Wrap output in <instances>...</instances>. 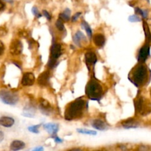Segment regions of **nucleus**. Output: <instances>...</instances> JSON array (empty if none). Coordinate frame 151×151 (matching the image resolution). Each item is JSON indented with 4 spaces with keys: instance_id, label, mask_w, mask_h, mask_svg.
<instances>
[{
    "instance_id": "nucleus-1",
    "label": "nucleus",
    "mask_w": 151,
    "mask_h": 151,
    "mask_svg": "<svg viewBox=\"0 0 151 151\" xmlns=\"http://www.w3.org/2000/svg\"><path fill=\"white\" fill-rule=\"evenodd\" d=\"M128 79L137 87L143 86L149 80V71L144 63H139L133 69Z\"/></svg>"
},
{
    "instance_id": "nucleus-2",
    "label": "nucleus",
    "mask_w": 151,
    "mask_h": 151,
    "mask_svg": "<svg viewBox=\"0 0 151 151\" xmlns=\"http://www.w3.org/2000/svg\"><path fill=\"white\" fill-rule=\"evenodd\" d=\"M86 101L82 98H78L74 100L66 109L64 117L66 120H72L80 117L83 114L85 109Z\"/></svg>"
},
{
    "instance_id": "nucleus-3",
    "label": "nucleus",
    "mask_w": 151,
    "mask_h": 151,
    "mask_svg": "<svg viewBox=\"0 0 151 151\" xmlns=\"http://www.w3.org/2000/svg\"><path fill=\"white\" fill-rule=\"evenodd\" d=\"M87 97L92 100H99L103 95V88L101 84L95 78L88 81L86 88Z\"/></svg>"
},
{
    "instance_id": "nucleus-4",
    "label": "nucleus",
    "mask_w": 151,
    "mask_h": 151,
    "mask_svg": "<svg viewBox=\"0 0 151 151\" xmlns=\"http://www.w3.org/2000/svg\"><path fill=\"white\" fill-rule=\"evenodd\" d=\"M136 112L142 116H146L151 113V103L144 97H139L134 102Z\"/></svg>"
},
{
    "instance_id": "nucleus-5",
    "label": "nucleus",
    "mask_w": 151,
    "mask_h": 151,
    "mask_svg": "<svg viewBox=\"0 0 151 151\" xmlns=\"http://www.w3.org/2000/svg\"><path fill=\"white\" fill-rule=\"evenodd\" d=\"M0 99L4 103L10 106H14L19 101L17 94L9 91H0Z\"/></svg>"
},
{
    "instance_id": "nucleus-6",
    "label": "nucleus",
    "mask_w": 151,
    "mask_h": 151,
    "mask_svg": "<svg viewBox=\"0 0 151 151\" xmlns=\"http://www.w3.org/2000/svg\"><path fill=\"white\" fill-rule=\"evenodd\" d=\"M23 50V44L19 40L15 39L12 41L10 46V52L14 55H18L21 54Z\"/></svg>"
},
{
    "instance_id": "nucleus-7",
    "label": "nucleus",
    "mask_w": 151,
    "mask_h": 151,
    "mask_svg": "<svg viewBox=\"0 0 151 151\" xmlns=\"http://www.w3.org/2000/svg\"><path fill=\"white\" fill-rule=\"evenodd\" d=\"M149 55H150V45L149 44H147L140 49L138 55V61L139 63H145Z\"/></svg>"
},
{
    "instance_id": "nucleus-8",
    "label": "nucleus",
    "mask_w": 151,
    "mask_h": 151,
    "mask_svg": "<svg viewBox=\"0 0 151 151\" xmlns=\"http://www.w3.org/2000/svg\"><path fill=\"white\" fill-rule=\"evenodd\" d=\"M61 45L60 44H53L51 47L50 60L57 61L58 59L61 55Z\"/></svg>"
},
{
    "instance_id": "nucleus-9",
    "label": "nucleus",
    "mask_w": 151,
    "mask_h": 151,
    "mask_svg": "<svg viewBox=\"0 0 151 151\" xmlns=\"http://www.w3.org/2000/svg\"><path fill=\"white\" fill-rule=\"evenodd\" d=\"M85 60L88 70H90L91 68L94 66V64L97 63V55H96V54L94 52H88L85 55Z\"/></svg>"
},
{
    "instance_id": "nucleus-10",
    "label": "nucleus",
    "mask_w": 151,
    "mask_h": 151,
    "mask_svg": "<svg viewBox=\"0 0 151 151\" xmlns=\"http://www.w3.org/2000/svg\"><path fill=\"white\" fill-rule=\"evenodd\" d=\"M35 82V75L32 72H26L24 74L22 79V84L24 86H29L33 85Z\"/></svg>"
},
{
    "instance_id": "nucleus-11",
    "label": "nucleus",
    "mask_w": 151,
    "mask_h": 151,
    "mask_svg": "<svg viewBox=\"0 0 151 151\" xmlns=\"http://www.w3.org/2000/svg\"><path fill=\"white\" fill-rule=\"evenodd\" d=\"M91 125H92L93 128H94L97 130H99V131H106V130L108 129L107 123L103 120L99 119H94V121H92Z\"/></svg>"
},
{
    "instance_id": "nucleus-12",
    "label": "nucleus",
    "mask_w": 151,
    "mask_h": 151,
    "mask_svg": "<svg viewBox=\"0 0 151 151\" xmlns=\"http://www.w3.org/2000/svg\"><path fill=\"white\" fill-rule=\"evenodd\" d=\"M50 81V72L48 71H45L39 75L38 78V83L39 85L42 86H45L48 84Z\"/></svg>"
},
{
    "instance_id": "nucleus-13",
    "label": "nucleus",
    "mask_w": 151,
    "mask_h": 151,
    "mask_svg": "<svg viewBox=\"0 0 151 151\" xmlns=\"http://www.w3.org/2000/svg\"><path fill=\"white\" fill-rule=\"evenodd\" d=\"M44 128L52 137L56 135L58 131V125L55 123H47L44 125Z\"/></svg>"
},
{
    "instance_id": "nucleus-14",
    "label": "nucleus",
    "mask_w": 151,
    "mask_h": 151,
    "mask_svg": "<svg viewBox=\"0 0 151 151\" xmlns=\"http://www.w3.org/2000/svg\"><path fill=\"white\" fill-rule=\"evenodd\" d=\"M15 123V120L10 116H1L0 118V125L4 128H10Z\"/></svg>"
},
{
    "instance_id": "nucleus-15",
    "label": "nucleus",
    "mask_w": 151,
    "mask_h": 151,
    "mask_svg": "<svg viewBox=\"0 0 151 151\" xmlns=\"http://www.w3.org/2000/svg\"><path fill=\"white\" fill-rule=\"evenodd\" d=\"M93 41L95 45L98 47H103L106 42V38L103 34H96L93 37Z\"/></svg>"
},
{
    "instance_id": "nucleus-16",
    "label": "nucleus",
    "mask_w": 151,
    "mask_h": 151,
    "mask_svg": "<svg viewBox=\"0 0 151 151\" xmlns=\"http://www.w3.org/2000/svg\"><path fill=\"white\" fill-rule=\"evenodd\" d=\"M122 125L126 129H129V128H137L139 126L138 122L135 119H133V118H130V119L123 121L122 122Z\"/></svg>"
},
{
    "instance_id": "nucleus-17",
    "label": "nucleus",
    "mask_w": 151,
    "mask_h": 151,
    "mask_svg": "<svg viewBox=\"0 0 151 151\" xmlns=\"http://www.w3.org/2000/svg\"><path fill=\"white\" fill-rule=\"evenodd\" d=\"M73 41L75 42V44L78 46V47H81V42L82 41H84L86 42V36L83 35L82 32L81 31H78V32L75 33V35H74Z\"/></svg>"
},
{
    "instance_id": "nucleus-18",
    "label": "nucleus",
    "mask_w": 151,
    "mask_h": 151,
    "mask_svg": "<svg viewBox=\"0 0 151 151\" xmlns=\"http://www.w3.org/2000/svg\"><path fill=\"white\" fill-rule=\"evenodd\" d=\"M25 147V143L19 140H15L10 144V150L13 151L22 150Z\"/></svg>"
},
{
    "instance_id": "nucleus-19",
    "label": "nucleus",
    "mask_w": 151,
    "mask_h": 151,
    "mask_svg": "<svg viewBox=\"0 0 151 151\" xmlns=\"http://www.w3.org/2000/svg\"><path fill=\"white\" fill-rule=\"evenodd\" d=\"M40 108L41 110L44 114H48L49 111L51 109V106H50V103L47 100H44V99H41L40 100Z\"/></svg>"
},
{
    "instance_id": "nucleus-20",
    "label": "nucleus",
    "mask_w": 151,
    "mask_h": 151,
    "mask_svg": "<svg viewBox=\"0 0 151 151\" xmlns=\"http://www.w3.org/2000/svg\"><path fill=\"white\" fill-rule=\"evenodd\" d=\"M35 112V109H33L32 107H30V106H26L24 109L23 115L24 116H27V117H34Z\"/></svg>"
},
{
    "instance_id": "nucleus-21",
    "label": "nucleus",
    "mask_w": 151,
    "mask_h": 151,
    "mask_svg": "<svg viewBox=\"0 0 151 151\" xmlns=\"http://www.w3.org/2000/svg\"><path fill=\"white\" fill-rule=\"evenodd\" d=\"M143 29H144L145 34L146 42L149 44L151 41V32L150 29H149L148 25H147V24L145 22H143Z\"/></svg>"
},
{
    "instance_id": "nucleus-22",
    "label": "nucleus",
    "mask_w": 151,
    "mask_h": 151,
    "mask_svg": "<svg viewBox=\"0 0 151 151\" xmlns=\"http://www.w3.org/2000/svg\"><path fill=\"white\" fill-rule=\"evenodd\" d=\"M70 10L68 8L66 9L63 13H60V15H59V19L63 21V22H68L69 20V19H70Z\"/></svg>"
},
{
    "instance_id": "nucleus-23",
    "label": "nucleus",
    "mask_w": 151,
    "mask_h": 151,
    "mask_svg": "<svg viewBox=\"0 0 151 151\" xmlns=\"http://www.w3.org/2000/svg\"><path fill=\"white\" fill-rule=\"evenodd\" d=\"M81 25H82L83 27L85 29V30H86V32L88 36L91 38V37H92V30H91V27H90V26L88 25V24L86 22H83L82 24H81Z\"/></svg>"
},
{
    "instance_id": "nucleus-24",
    "label": "nucleus",
    "mask_w": 151,
    "mask_h": 151,
    "mask_svg": "<svg viewBox=\"0 0 151 151\" xmlns=\"http://www.w3.org/2000/svg\"><path fill=\"white\" fill-rule=\"evenodd\" d=\"M78 133L83 134H86V135H91V136H95L97 135V132L94 131H91V130H87V129H78L77 130Z\"/></svg>"
},
{
    "instance_id": "nucleus-25",
    "label": "nucleus",
    "mask_w": 151,
    "mask_h": 151,
    "mask_svg": "<svg viewBox=\"0 0 151 151\" xmlns=\"http://www.w3.org/2000/svg\"><path fill=\"white\" fill-rule=\"evenodd\" d=\"M135 11L137 13L141 15V16H142L144 19H147V14H148V13H147V10H142V9L138 8V7H137V8L135 9Z\"/></svg>"
},
{
    "instance_id": "nucleus-26",
    "label": "nucleus",
    "mask_w": 151,
    "mask_h": 151,
    "mask_svg": "<svg viewBox=\"0 0 151 151\" xmlns=\"http://www.w3.org/2000/svg\"><path fill=\"white\" fill-rule=\"evenodd\" d=\"M55 26H56V27H57V29H59V30L62 31L64 29V24H63V21L60 20V19H59L58 20L56 21Z\"/></svg>"
},
{
    "instance_id": "nucleus-27",
    "label": "nucleus",
    "mask_w": 151,
    "mask_h": 151,
    "mask_svg": "<svg viewBox=\"0 0 151 151\" xmlns=\"http://www.w3.org/2000/svg\"><path fill=\"white\" fill-rule=\"evenodd\" d=\"M40 125H32L28 128V131H30V132L34 133V134H38V128H39Z\"/></svg>"
},
{
    "instance_id": "nucleus-28",
    "label": "nucleus",
    "mask_w": 151,
    "mask_h": 151,
    "mask_svg": "<svg viewBox=\"0 0 151 151\" xmlns=\"http://www.w3.org/2000/svg\"><path fill=\"white\" fill-rule=\"evenodd\" d=\"M128 20L131 22H138L141 21L140 18L137 15H133V16H131L129 18H128Z\"/></svg>"
},
{
    "instance_id": "nucleus-29",
    "label": "nucleus",
    "mask_w": 151,
    "mask_h": 151,
    "mask_svg": "<svg viewBox=\"0 0 151 151\" xmlns=\"http://www.w3.org/2000/svg\"><path fill=\"white\" fill-rule=\"evenodd\" d=\"M32 13L34 14V16H36L37 18H40L41 16V14H40V13H38V8H37L36 7H32Z\"/></svg>"
},
{
    "instance_id": "nucleus-30",
    "label": "nucleus",
    "mask_w": 151,
    "mask_h": 151,
    "mask_svg": "<svg viewBox=\"0 0 151 151\" xmlns=\"http://www.w3.org/2000/svg\"><path fill=\"white\" fill-rule=\"evenodd\" d=\"M81 12H78V13H75V14L73 16H72V22H76V21L78 20V18L80 17V16H81Z\"/></svg>"
},
{
    "instance_id": "nucleus-31",
    "label": "nucleus",
    "mask_w": 151,
    "mask_h": 151,
    "mask_svg": "<svg viewBox=\"0 0 151 151\" xmlns=\"http://www.w3.org/2000/svg\"><path fill=\"white\" fill-rule=\"evenodd\" d=\"M42 13H43V15H44V16H45L47 19H48V20H50V19H51V16H50V14L47 11V10H43Z\"/></svg>"
},
{
    "instance_id": "nucleus-32",
    "label": "nucleus",
    "mask_w": 151,
    "mask_h": 151,
    "mask_svg": "<svg viewBox=\"0 0 151 151\" xmlns=\"http://www.w3.org/2000/svg\"><path fill=\"white\" fill-rule=\"evenodd\" d=\"M4 44H3V43L0 41V55L3 54V52H4Z\"/></svg>"
},
{
    "instance_id": "nucleus-33",
    "label": "nucleus",
    "mask_w": 151,
    "mask_h": 151,
    "mask_svg": "<svg viewBox=\"0 0 151 151\" xmlns=\"http://www.w3.org/2000/svg\"><path fill=\"white\" fill-rule=\"evenodd\" d=\"M52 137V138H54V139H55V142H56V143H61V142H63V140L60 139L59 138V137H56L55 135L53 136V137Z\"/></svg>"
},
{
    "instance_id": "nucleus-34",
    "label": "nucleus",
    "mask_w": 151,
    "mask_h": 151,
    "mask_svg": "<svg viewBox=\"0 0 151 151\" xmlns=\"http://www.w3.org/2000/svg\"><path fill=\"white\" fill-rule=\"evenodd\" d=\"M5 7V4L1 0H0V10H3Z\"/></svg>"
},
{
    "instance_id": "nucleus-35",
    "label": "nucleus",
    "mask_w": 151,
    "mask_h": 151,
    "mask_svg": "<svg viewBox=\"0 0 151 151\" xmlns=\"http://www.w3.org/2000/svg\"><path fill=\"white\" fill-rule=\"evenodd\" d=\"M4 134H3L2 131H0V143L3 141V139H4Z\"/></svg>"
},
{
    "instance_id": "nucleus-36",
    "label": "nucleus",
    "mask_w": 151,
    "mask_h": 151,
    "mask_svg": "<svg viewBox=\"0 0 151 151\" xmlns=\"http://www.w3.org/2000/svg\"><path fill=\"white\" fill-rule=\"evenodd\" d=\"M44 150V148H43L42 147H37V148L34 149V150H38V151H39V150Z\"/></svg>"
},
{
    "instance_id": "nucleus-37",
    "label": "nucleus",
    "mask_w": 151,
    "mask_h": 151,
    "mask_svg": "<svg viewBox=\"0 0 151 151\" xmlns=\"http://www.w3.org/2000/svg\"><path fill=\"white\" fill-rule=\"evenodd\" d=\"M5 1H7V2H10V3H12L13 1V0H4Z\"/></svg>"
},
{
    "instance_id": "nucleus-38",
    "label": "nucleus",
    "mask_w": 151,
    "mask_h": 151,
    "mask_svg": "<svg viewBox=\"0 0 151 151\" xmlns=\"http://www.w3.org/2000/svg\"><path fill=\"white\" fill-rule=\"evenodd\" d=\"M147 1H150V0H147Z\"/></svg>"
},
{
    "instance_id": "nucleus-39",
    "label": "nucleus",
    "mask_w": 151,
    "mask_h": 151,
    "mask_svg": "<svg viewBox=\"0 0 151 151\" xmlns=\"http://www.w3.org/2000/svg\"><path fill=\"white\" fill-rule=\"evenodd\" d=\"M150 94H151V91H150Z\"/></svg>"
}]
</instances>
